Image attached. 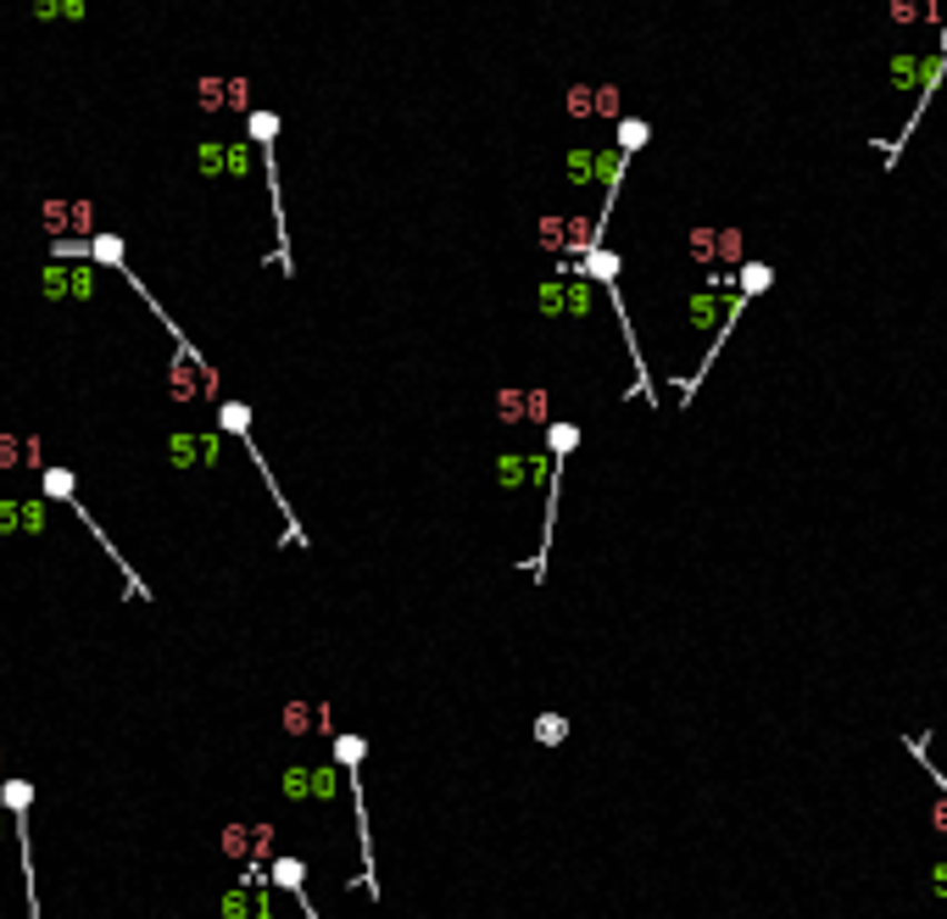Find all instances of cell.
<instances>
[{"instance_id": "6da1fadb", "label": "cell", "mask_w": 947, "mask_h": 919, "mask_svg": "<svg viewBox=\"0 0 947 919\" xmlns=\"http://www.w3.org/2000/svg\"><path fill=\"white\" fill-rule=\"evenodd\" d=\"M0 802L12 808L18 819V847H23V880H29V919H40V891H34V852H29V802H34V786L29 780H0Z\"/></svg>"}, {"instance_id": "7a4b0ae2", "label": "cell", "mask_w": 947, "mask_h": 919, "mask_svg": "<svg viewBox=\"0 0 947 919\" xmlns=\"http://www.w3.org/2000/svg\"><path fill=\"white\" fill-rule=\"evenodd\" d=\"M46 229L51 234H68V229L96 234V207L90 201H46Z\"/></svg>"}, {"instance_id": "3957f363", "label": "cell", "mask_w": 947, "mask_h": 919, "mask_svg": "<svg viewBox=\"0 0 947 919\" xmlns=\"http://www.w3.org/2000/svg\"><path fill=\"white\" fill-rule=\"evenodd\" d=\"M246 140H251L257 151H273V140H279V112H246Z\"/></svg>"}, {"instance_id": "277c9868", "label": "cell", "mask_w": 947, "mask_h": 919, "mask_svg": "<svg viewBox=\"0 0 947 919\" xmlns=\"http://www.w3.org/2000/svg\"><path fill=\"white\" fill-rule=\"evenodd\" d=\"M586 279H597V284H608V290H614V279H619V257H614V251H602V246H586Z\"/></svg>"}, {"instance_id": "5b68a950", "label": "cell", "mask_w": 947, "mask_h": 919, "mask_svg": "<svg viewBox=\"0 0 947 919\" xmlns=\"http://www.w3.org/2000/svg\"><path fill=\"white\" fill-rule=\"evenodd\" d=\"M580 446V423H552L547 429V451H552V463H564V457Z\"/></svg>"}, {"instance_id": "8992f818", "label": "cell", "mask_w": 947, "mask_h": 919, "mask_svg": "<svg viewBox=\"0 0 947 919\" xmlns=\"http://www.w3.org/2000/svg\"><path fill=\"white\" fill-rule=\"evenodd\" d=\"M647 140H652V129H647L641 118H619V151H625V157H636Z\"/></svg>"}, {"instance_id": "52a82bcc", "label": "cell", "mask_w": 947, "mask_h": 919, "mask_svg": "<svg viewBox=\"0 0 947 919\" xmlns=\"http://www.w3.org/2000/svg\"><path fill=\"white\" fill-rule=\"evenodd\" d=\"M362 752H368V747H362V736H335V763H340L346 775H357V769H362Z\"/></svg>"}, {"instance_id": "ba28073f", "label": "cell", "mask_w": 947, "mask_h": 919, "mask_svg": "<svg viewBox=\"0 0 947 919\" xmlns=\"http://www.w3.org/2000/svg\"><path fill=\"white\" fill-rule=\"evenodd\" d=\"M46 497H51V502H62V508H68V502H79L73 475H68V469H46Z\"/></svg>"}, {"instance_id": "9c48e42d", "label": "cell", "mask_w": 947, "mask_h": 919, "mask_svg": "<svg viewBox=\"0 0 947 919\" xmlns=\"http://www.w3.org/2000/svg\"><path fill=\"white\" fill-rule=\"evenodd\" d=\"M569 179H575V184H591V179H597V151H591V146H586V151H580V146L569 151Z\"/></svg>"}, {"instance_id": "30bf717a", "label": "cell", "mask_w": 947, "mask_h": 919, "mask_svg": "<svg viewBox=\"0 0 947 919\" xmlns=\"http://www.w3.org/2000/svg\"><path fill=\"white\" fill-rule=\"evenodd\" d=\"M886 12H891V23H903V29H908V23H919V18H930V0H891V7H886Z\"/></svg>"}, {"instance_id": "8fae6325", "label": "cell", "mask_w": 947, "mask_h": 919, "mask_svg": "<svg viewBox=\"0 0 947 919\" xmlns=\"http://www.w3.org/2000/svg\"><path fill=\"white\" fill-rule=\"evenodd\" d=\"M196 168L212 179V173H223V140H201L196 146Z\"/></svg>"}, {"instance_id": "7c38bea8", "label": "cell", "mask_w": 947, "mask_h": 919, "mask_svg": "<svg viewBox=\"0 0 947 919\" xmlns=\"http://www.w3.org/2000/svg\"><path fill=\"white\" fill-rule=\"evenodd\" d=\"M29 457H34L29 440H7V434H0V469H18V463H29Z\"/></svg>"}, {"instance_id": "4fadbf2b", "label": "cell", "mask_w": 947, "mask_h": 919, "mask_svg": "<svg viewBox=\"0 0 947 919\" xmlns=\"http://www.w3.org/2000/svg\"><path fill=\"white\" fill-rule=\"evenodd\" d=\"M223 90H229V79H201V84H196L201 112H218V107H223Z\"/></svg>"}, {"instance_id": "5bb4252c", "label": "cell", "mask_w": 947, "mask_h": 919, "mask_svg": "<svg viewBox=\"0 0 947 919\" xmlns=\"http://www.w3.org/2000/svg\"><path fill=\"white\" fill-rule=\"evenodd\" d=\"M218 418H223V429H235V434H240V440H246V434H251V412H246V407H240V401H223V412H218Z\"/></svg>"}, {"instance_id": "9a60e30c", "label": "cell", "mask_w": 947, "mask_h": 919, "mask_svg": "<svg viewBox=\"0 0 947 919\" xmlns=\"http://www.w3.org/2000/svg\"><path fill=\"white\" fill-rule=\"evenodd\" d=\"M758 290H769V268L764 262H747L741 268V296H758Z\"/></svg>"}, {"instance_id": "2e32d148", "label": "cell", "mask_w": 947, "mask_h": 919, "mask_svg": "<svg viewBox=\"0 0 947 919\" xmlns=\"http://www.w3.org/2000/svg\"><path fill=\"white\" fill-rule=\"evenodd\" d=\"M569 736V725L558 719V713H547V719H536V741H547V747H558Z\"/></svg>"}, {"instance_id": "e0dca14e", "label": "cell", "mask_w": 947, "mask_h": 919, "mask_svg": "<svg viewBox=\"0 0 947 919\" xmlns=\"http://www.w3.org/2000/svg\"><path fill=\"white\" fill-rule=\"evenodd\" d=\"M591 112H602V118H619V90H614V84L591 90Z\"/></svg>"}, {"instance_id": "ac0fdd59", "label": "cell", "mask_w": 947, "mask_h": 919, "mask_svg": "<svg viewBox=\"0 0 947 919\" xmlns=\"http://www.w3.org/2000/svg\"><path fill=\"white\" fill-rule=\"evenodd\" d=\"M564 107H569V118H591V84H575Z\"/></svg>"}, {"instance_id": "d6986e66", "label": "cell", "mask_w": 947, "mask_h": 919, "mask_svg": "<svg viewBox=\"0 0 947 919\" xmlns=\"http://www.w3.org/2000/svg\"><path fill=\"white\" fill-rule=\"evenodd\" d=\"M34 18H40V23H51V18H62V0H34Z\"/></svg>"}, {"instance_id": "ffe728a7", "label": "cell", "mask_w": 947, "mask_h": 919, "mask_svg": "<svg viewBox=\"0 0 947 919\" xmlns=\"http://www.w3.org/2000/svg\"><path fill=\"white\" fill-rule=\"evenodd\" d=\"M941 57H947V29H941Z\"/></svg>"}]
</instances>
